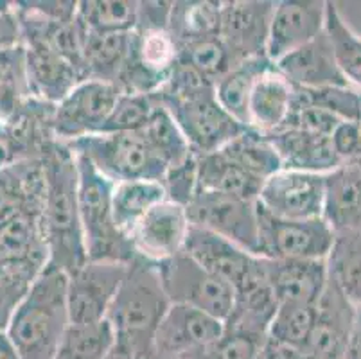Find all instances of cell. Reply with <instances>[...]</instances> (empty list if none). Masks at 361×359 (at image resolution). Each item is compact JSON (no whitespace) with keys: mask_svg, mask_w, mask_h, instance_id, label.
I'll list each match as a JSON object with an SVG mask.
<instances>
[{"mask_svg":"<svg viewBox=\"0 0 361 359\" xmlns=\"http://www.w3.org/2000/svg\"><path fill=\"white\" fill-rule=\"evenodd\" d=\"M31 284L24 279L0 276V332L8 331L9 322Z\"/></svg>","mask_w":361,"mask_h":359,"instance_id":"bcb514c9","label":"cell"},{"mask_svg":"<svg viewBox=\"0 0 361 359\" xmlns=\"http://www.w3.org/2000/svg\"><path fill=\"white\" fill-rule=\"evenodd\" d=\"M44 189L42 158L0 169V225L27 210L44 207Z\"/></svg>","mask_w":361,"mask_h":359,"instance_id":"484cf974","label":"cell"},{"mask_svg":"<svg viewBox=\"0 0 361 359\" xmlns=\"http://www.w3.org/2000/svg\"><path fill=\"white\" fill-rule=\"evenodd\" d=\"M270 0H231L221 4L219 39L231 52L234 63L264 58L271 13Z\"/></svg>","mask_w":361,"mask_h":359,"instance_id":"4fadbf2b","label":"cell"},{"mask_svg":"<svg viewBox=\"0 0 361 359\" xmlns=\"http://www.w3.org/2000/svg\"><path fill=\"white\" fill-rule=\"evenodd\" d=\"M314 308L317 316L304 348L322 359H345L357 305L329 279Z\"/></svg>","mask_w":361,"mask_h":359,"instance_id":"2e32d148","label":"cell"},{"mask_svg":"<svg viewBox=\"0 0 361 359\" xmlns=\"http://www.w3.org/2000/svg\"><path fill=\"white\" fill-rule=\"evenodd\" d=\"M133 31L90 32L85 45V79H97L117 85L130 58Z\"/></svg>","mask_w":361,"mask_h":359,"instance_id":"4316f807","label":"cell"},{"mask_svg":"<svg viewBox=\"0 0 361 359\" xmlns=\"http://www.w3.org/2000/svg\"><path fill=\"white\" fill-rule=\"evenodd\" d=\"M140 133L144 135V138L147 140L151 150L155 151L157 157L166 164L167 171L195 157L180 128L176 126L169 111L162 104L157 108L153 117L149 118V123L140 130Z\"/></svg>","mask_w":361,"mask_h":359,"instance_id":"8d00e7d4","label":"cell"},{"mask_svg":"<svg viewBox=\"0 0 361 359\" xmlns=\"http://www.w3.org/2000/svg\"><path fill=\"white\" fill-rule=\"evenodd\" d=\"M166 187L167 200L187 207L198 190V173H196V157L176 167H171L162 180Z\"/></svg>","mask_w":361,"mask_h":359,"instance_id":"ee69618b","label":"cell"},{"mask_svg":"<svg viewBox=\"0 0 361 359\" xmlns=\"http://www.w3.org/2000/svg\"><path fill=\"white\" fill-rule=\"evenodd\" d=\"M317 316V308L310 304H279L268 329V340L284 348H304Z\"/></svg>","mask_w":361,"mask_h":359,"instance_id":"74e56055","label":"cell"},{"mask_svg":"<svg viewBox=\"0 0 361 359\" xmlns=\"http://www.w3.org/2000/svg\"><path fill=\"white\" fill-rule=\"evenodd\" d=\"M324 176L284 169L262 182L257 205L281 219H317L324 209Z\"/></svg>","mask_w":361,"mask_h":359,"instance_id":"7c38bea8","label":"cell"},{"mask_svg":"<svg viewBox=\"0 0 361 359\" xmlns=\"http://www.w3.org/2000/svg\"><path fill=\"white\" fill-rule=\"evenodd\" d=\"M42 164L49 266L71 275L88 261L78 200V162L74 151L54 138L45 147Z\"/></svg>","mask_w":361,"mask_h":359,"instance_id":"6da1fadb","label":"cell"},{"mask_svg":"<svg viewBox=\"0 0 361 359\" xmlns=\"http://www.w3.org/2000/svg\"><path fill=\"white\" fill-rule=\"evenodd\" d=\"M295 87L281 74L275 63L255 81L248 101V128L270 135L286 124L291 111Z\"/></svg>","mask_w":361,"mask_h":359,"instance_id":"cb8c5ba5","label":"cell"},{"mask_svg":"<svg viewBox=\"0 0 361 359\" xmlns=\"http://www.w3.org/2000/svg\"><path fill=\"white\" fill-rule=\"evenodd\" d=\"M180 61L198 72L200 75L216 85L226 72L234 67V59L219 36L189 44L180 49Z\"/></svg>","mask_w":361,"mask_h":359,"instance_id":"f35d334b","label":"cell"},{"mask_svg":"<svg viewBox=\"0 0 361 359\" xmlns=\"http://www.w3.org/2000/svg\"><path fill=\"white\" fill-rule=\"evenodd\" d=\"M13 2H6V0H0V9H11Z\"/></svg>","mask_w":361,"mask_h":359,"instance_id":"11a10c76","label":"cell"},{"mask_svg":"<svg viewBox=\"0 0 361 359\" xmlns=\"http://www.w3.org/2000/svg\"><path fill=\"white\" fill-rule=\"evenodd\" d=\"M266 275L279 304H310L317 305L329 282L326 261H270L264 259Z\"/></svg>","mask_w":361,"mask_h":359,"instance_id":"7402d4cb","label":"cell"},{"mask_svg":"<svg viewBox=\"0 0 361 359\" xmlns=\"http://www.w3.org/2000/svg\"><path fill=\"white\" fill-rule=\"evenodd\" d=\"M74 153L88 158L114 183L131 180L162 182L167 166L151 150L140 131L97 133L67 144Z\"/></svg>","mask_w":361,"mask_h":359,"instance_id":"8992f818","label":"cell"},{"mask_svg":"<svg viewBox=\"0 0 361 359\" xmlns=\"http://www.w3.org/2000/svg\"><path fill=\"white\" fill-rule=\"evenodd\" d=\"M255 359H286V354H284V348L279 347L277 343L266 340V343L262 345Z\"/></svg>","mask_w":361,"mask_h":359,"instance_id":"816d5d0a","label":"cell"},{"mask_svg":"<svg viewBox=\"0 0 361 359\" xmlns=\"http://www.w3.org/2000/svg\"><path fill=\"white\" fill-rule=\"evenodd\" d=\"M268 137L271 138L284 169L327 174L341 166L340 158L333 150L331 137L306 133L291 128H281Z\"/></svg>","mask_w":361,"mask_h":359,"instance_id":"d4e9b609","label":"cell"},{"mask_svg":"<svg viewBox=\"0 0 361 359\" xmlns=\"http://www.w3.org/2000/svg\"><path fill=\"white\" fill-rule=\"evenodd\" d=\"M345 359H361V305L356 311V320H354L353 332H350Z\"/></svg>","mask_w":361,"mask_h":359,"instance_id":"681fc988","label":"cell"},{"mask_svg":"<svg viewBox=\"0 0 361 359\" xmlns=\"http://www.w3.org/2000/svg\"><path fill=\"white\" fill-rule=\"evenodd\" d=\"M357 126H360V131H361V110H360V118H357Z\"/></svg>","mask_w":361,"mask_h":359,"instance_id":"9f6ffc18","label":"cell"},{"mask_svg":"<svg viewBox=\"0 0 361 359\" xmlns=\"http://www.w3.org/2000/svg\"><path fill=\"white\" fill-rule=\"evenodd\" d=\"M284 354H286V359H322L307 348H284Z\"/></svg>","mask_w":361,"mask_h":359,"instance_id":"db71d44e","label":"cell"},{"mask_svg":"<svg viewBox=\"0 0 361 359\" xmlns=\"http://www.w3.org/2000/svg\"><path fill=\"white\" fill-rule=\"evenodd\" d=\"M259 209L257 257L270 261H326L334 243V232L322 217L281 219Z\"/></svg>","mask_w":361,"mask_h":359,"instance_id":"ba28073f","label":"cell"},{"mask_svg":"<svg viewBox=\"0 0 361 359\" xmlns=\"http://www.w3.org/2000/svg\"><path fill=\"white\" fill-rule=\"evenodd\" d=\"M331 142L341 164L361 162V131L357 121H341L331 135Z\"/></svg>","mask_w":361,"mask_h":359,"instance_id":"f6af8a7d","label":"cell"},{"mask_svg":"<svg viewBox=\"0 0 361 359\" xmlns=\"http://www.w3.org/2000/svg\"><path fill=\"white\" fill-rule=\"evenodd\" d=\"M221 151L226 158L238 164L243 171L264 182L282 169L281 157L275 150L271 138L262 131L246 128Z\"/></svg>","mask_w":361,"mask_h":359,"instance_id":"4dcf8cb0","label":"cell"},{"mask_svg":"<svg viewBox=\"0 0 361 359\" xmlns=\"http://www.w3.org/2000/svg\"><path fill=\"white\" fill-rule=\"evenodd\" d=\"M128 264L117 261H87L68 275L71 324H97L106 320Z\"/></svg>","mask_w":361,"mask_h":359,"instance_id":"8fae6325","label":"cell"},{"mask_svg":"<svg viewBox=\"0 0 361 359\" xmlns=\"http://www.w3.org/2000/svg\"><path fill=\"white\" fill-rule=\"evenodd\" d=\"M275 67L293 87L306 88V90H318L329 87H350L334 58L333 47L327 38L326 31L311 39L310 44L297 49L291 54L279 59Z\"/></svg>","mask_w":361,"mask_h":359,"instance_id":"44dd1931","label":"cell"},{"mask_svg":"<svg viewBox=\"0 0 361 359\" xmlns=\"http://www.w3.org/2000/svg\"><path fill=\"white\" fill-rule=\"evenodd\" d=\"M221 4L223 2L219 0H176L173 2L167 29L180 49L200 39L214 38L219 35Z\"/></svg>","mask_w":361,"mask_h":359,"instance_id":"f1b7e54d","label":"cell"},{"mask_svg":"<svg viewBox=\"0 0 361 359\" xmlns=\"http://www.w3.org/2000/svg\"><path fill=\"white\" fill-rule=\"evenodd\" d=\"M196 173H198V189L257 202L262 187L261 180L243 171L221 151L196 157Z\"/></svg>","mask_w":361,"mask_h":359,"instance_id":"83f0119b","label":"cell"},{"mask_svg":"<svg viewBox=\"0 0 361 359\" xmlns=\"http://www.w3.org/2000/svg\"><path fill=\"white\" fill-rule=\"evenodd\" d=\"M68 275L47 268L36 276L16 308L8 336L22 359H54L71 325Z\"/></svg>","mask_w":361,"mask_h":359,"instance_id":"3957f363","label":"cell"},{"mask_svg":"<svg viewBox=\"0 0 361 359\" xmlns=\"http://www.w3.org/2000/svg\"><path fill=\"white\" fill-rule=\"evenodd\" d=\"M27 54L29 95L44 103L58 104L83 81L63 56L44 38L22 39Z\"/></svg>","mask_w":361,"mask_h":359,"instance_id":"d6986e66","label":"cell"},{"mask_svg":"<svg viewBox=\"0 0 361 359\" xmlns=\"http://www.w3.org/2000/svg\"><path fill=\"white\" fill-rule=\"evenodd\" d=\"M166 200V187L159 180H131L116 183L111 193V212L116 226L128 237L153 207Z\"/></svg>","mask_w":361,"mask_h":359,"instance_id":"f546056e","label":"cell"},{"mask_svg":"<svg viewBox=\"0 0 361 359\" xmlns=\"http://www.w3.org/2000/svg\"><path fill=\"white\" fill-rule=\"evenodd\" d=\"M171 302L160 282L157 264L135 257L108 311L116 351L126 359H151L153 345Z\"/></svg>","mask_w":361,"mask_h":359,"instance_id":"7a4b0ae2","label":"cell"},{"mask_svg":"<svg viewBox=\"0 0 361 359\" xmlns=\"http://www.w3.org/2000/svg\"><path fill=\"white\" fill-rule=\"evenodd\" d=\"M121 88L114 83L85 79L52 110V135L71 144L103 131L116 108Z\"/></svg>","mask_w":361,"mask_h":359,"instance_id":"9c48e42d","label":"cell"},{"mask_svg":"<svg viewBox=\"0 0 361 359\" xmlns=\"http://www.w3.org/2000/svg\"><path fill=\"white\" fill-rule=\"evenodd\" d=\"M160 101L157 95L147 94H128L121 92L116 108L111 111L108 123L104 124L101 133H128V131H140L149 118L153 117Z\"/></svg>","mask_w":361,"mask_h":359,"instance_id":"ab89813d","label":"cell"},{"mask_svg":"<svg viewBox=\"0 0 361 359\" xmlns=\"http://www.w3.org/2000/svg\"><path fill=\"white\" fill-rule=\"evenodd\" d=\"M0 87L31 97L27 85V54L22 42L0 47Z\"/></svg>","mask_w":361,"mask_h":359,"instance_id":"b9f144b4","label":"cell"},{"mask_svg":"<svg viewBox=\"0 0 361 359\" xmlns=\"http://www.w3.org/2000/svg\"><path fill=\"white\" fill-rule=\"evenodd\" d=\"M20 24L16 18L15 2L11 9H0V47L20 44Z\"/></svg>","mask_w":361,"mask_h":359,"instance_id":"c3c4849f","label":"cell"},{"mask_svg":"<svg viewBox=\"0 0 361 359\" xmlns=\"http://www.w3.org/2000/svg\"><path fill=\"white\" fill-rule=\"evenodd\" d=\"M322 219L334 233L361 225V162H345L324 176Z\"/></svg>","mask_w":361,"mask_h":359,"instance_id":"603a6c76","label":"cell"},{"mask_svg":"<svg viewBox=\"0 0 361 359\" xmlns=\"http://www.w3.org/2000/svg\"><path fill=\"white\" fill-rule=\"evenodd\" d=\"M223 331L225 324L214 316L189 305L173 304L159 325L151 359L212 347L223 336Z\"/></svg>","mask_w":361,"mask_h":359,"instance_id":"e0dca14e","label":"cell"},{"mask_svg":"<svg viewBox=\"0 0 361 359\" xmlns=\"http://www.w3.org/2000/svg\"><path fill=\"white\" fill-rule=\"evenodd\" d=\"M189 229L191 221L187 216V207L166 200L153 207L137 223L128 239L133 246L135 257L160 264L183 252Z\"/></svg>","mask_w":361,"mask_h":359,"instance_id":"5bb4252c","label":"cell"},{"mask_svg":"<svg viewBox=\"0 0 361 359\" xmlns=\"http://www.w3.org/2000/svg\"><path fill=\"white\" fill-rule=\"evenodd\" d=\"M326 31L324 0H281L271 13L266 58L279 59L310 44Z\"/></svg>","mask_w":361,"mask_h":359,"instance_id":"9a60e30c","label":"cell"},{"mask_svg":"<svg viewBox=\"0 0 361 359\" xmlns=\"http://www.w3.org/2000/svg\"><path fill=\"white\" fill-rule=\"evenodd\" d=\"M183 252L234 289L245 281L259 259L235 243L196 225H191L189 229Z\"/></svg>","mask_w":361,"mask_h":359,"instance_id":"ac0fdd59","label":"cell"},{"mask_svg":"<svg viewBox=\"0 0 361 359\" xmlns=\"http://www.w3.org/2000/svg\"><path fill=\"white\" fill-rule=\"evenodd\" d=\"M304 97L307 103L322 108V110L329 111L340 121H353L356 123L360 118L361 110V92H357L353 87H329V88H318V90H306Z\"/></svg>","mask_w":361,"mask_h":359,"instance_id":"60d3db41","label":"cell"},{"mask_svg":"<svg viewBox=\"0 0 361 359\" xmlns=\"http://www.w3.org/2000/svg\"><path fill=\"white\" fill-rule=\"evenodd\" d=\"M191 225L218 233L257 255L259 209L255 200L198 189L187 205Z\"/></svg>","mask_w":361,"mask_h":359,"instance_id":"30bf717a","label":"cell"},{"mask_svg":"<svg viewBox=\"0 0 361 359\" xmlns=\"http://www.w3.org/2000/svg\"><path fill=\"white\" fill-rule=\"evenodd\" d=\"M74 154L78 162V200L88 261L130 264L135 259V252L130 239L116 226L111 212V193L116 183L99 173L88 158Z\"/></svg>","mask_w":361,"mask_h":359,"instance_id":"277c9868","label":"cell"},{"mask_svg":"<svg viewBox=\"0 0 361 359\" xmlns=\"http://www.w3.org/2000/svg\"><path fill=\"white\" fill-rule=\"evenodd\" d=\"M268 338L250 334V332L226 329L223 336L212 345L214 359H255Z\"/></svg>","mask_w":361,"mask_h":359,"instance_id":"7bdbcfd3","label":"cell"},{"mask_svg":"<svg viewBox=\"0 0 361 359\" xmlns=\"http://www.w3.org/2000/svg\"><path fill=\"white\" fill-rule=\"evenodd\" d=\"M24 160H29L27 154L24 153L18 140L13 137L8 123L0 121V169L15 166L18 162H24Z\"/></svg>","mask_w":361,"mask_h":359,"instance_id":"7dc6e473","label":"cell"},{"mask_svg":"<svg viewBox=\"0 0 361 359\" xmlns=\"http://www.w3.org/2000/svg\"><path fill=\"white\" fill-rule=\"evenodd\" d=\"M0 359H22L8 332H0Z\"/></svg>","mask_w":361,"mask_h":359,"instance_id":"f907efd6","label":"cell"},{"mask_svg":"<svg viewBox=\"0 0 361 359\" xmlns=\"http://www.w3.org/2000/svg\"><path fill=\"white\" fill-rule=\"evenodd\" d=\"M116 351V336L108 320L71 324L54 359H108Z\"/></svg>","mask_w":361,"mask_h":359,"instance_id":"d590c367","label":"cell"},{"mask_svg":"<svg viewBox=\"0 0 361 359\" xmlns=\"http://www.w3.org/2000/svg\"><path fill=\"white\" fill-rule=\"evenodd\" d=\"M329 279L345 293L354 305H361V225L334 233V243L326 259Z\"/></svg>","mask_w":361,"mask_h":359,"instance_id":"d6a6232c","label":"cell"},{"mask_svg":"<svg viewBox=\"0 0 361 359\" xmlns=\"http://www.w3.org/2000/svg\"><path fill=\"white\" fill-rule=\"evenodd\" d=\"M274 61L266 58L246 59L234 65L221 79L214 85L216 99L241 126L248 128V101H250L252 88L259 75L270 67Z\"/></svg>","mask_w":361,"mask_h":359,"instance_id":"1f68e13d","label":"cell"},{"mask_svg":"<svg viewBox=\"0 0 361 359\" xmlns=\"http://www.w3.org/2000/svg\"><path fill=\"white\" fill-rule=\"evenodd\" d=\"M157 269L171 305H189L223 324L228 320L234 308V288L202 268L185 252L157 264Z\"/></svg>","mask_w":361,"mask_h":359,"instance_id":"52a82bcc","label":"cell"},{"mask_svg":"<svg viewBox=\"0 0 361 359\" xmlns=\"http://www.w3.org/2000/svg\"><path fill=\"white\" fill-rule=\"evenodd\" d=\"M78 18L90 32L135 31L139 2L135 0H81Z\"/></svg>","mask_w":361,"mask_h":359,"instance_id":"e575fe53","label":"cell"},{"mask_svg":"<svg viewBox=\"0 0 361 359\" xmlns=\"http://www.w3.org/2000/svg\"><path fill=\"white\" fill-rule=\"evenodd\" d=\"M160 104L169 111L185 137L195 157L223 150L245 126L218 103L214 85H205L182 94H157Z\"/></svg>","mask_w":361,"mask_h":359,"instance_id":"5b68a950","label":"cell"},{"mask_svg":"<svg viewBox=\"0 0 361 359\" xmlns=\"http://www.w3.org/2000/svg\"><path fill=\"white\" fill-rule=\"evenodd\" d=\"M234 308L225 327L268 338V329L277 312L279 300L266 275L262 257H259L252 272L234 289Z\"/></svg>","mask_w":361,"mask_h":359,"instance_id":"ffe728a7","label":"cell"},{"mask_svg":"<svg viewBox=\"0 0 361 359\" xmlns=\"http://www.w3.org/2000/svg\"><path fill=\"white\" fill-rule=\"evenodd\" d=\"M164 359H214L212 355V348H196V351H189V352H182V354H175L169 355V358Z\"/></svg>","mask_w":361,"mask_h":359,"instance_id":"f5cc1de1","label":"cell"},{"mask_svg":"<svg viewBox=\"0 0 361 359\" xmlns=\"http://www.w3.org/2000/svg\"><path fill=\"white\" fill-rule=\"evenodd\" d=\"M326 35L338 68L347 83L361 92V36L347 24L336 2H326Z\"/></svg>","mask_w":361,"mask_h":359,"instance_id":"836d02e7","label":"cell"}]
</instances>
